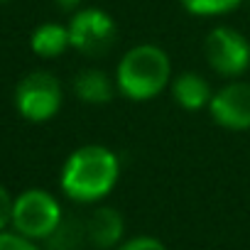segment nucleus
<instances>
[{
	"instance_id": "7",
	"label": "nucleus",
	"mask_w": 250,
	"mask_h": 250,
	"mask_svg": "<svg viewBox=\"0 0 250 250\" xmlns=\"http://www.w3.org/2000/svg\"><path fill=\"white\" fill-rule=\"evenodd\" d=\"M211 118L228 130H248L250 128V83L233 81L218 88L208 103Z\"/></svg>"
},
{
	"instance_id": "1",
	"label": "nucleus",
	"mask_w": 250,
	"mask_h": 250,
	"mask_svg": "<svg viewBox=\"0 0 250 250\" xmlns=\"http://www.w3.org/2000/svg\"><path fill=\"white\" fill-rule=\"evenodd\" d=\"M120 174L118 155L103 145H83L69 155L62 169V191L79 201L91 204L110 194Z\"/></svg>"
},
{
	"instance_id": "11",
	"label": "nucleus",
	"mask_w": 250,
	"mask_h": 250,
	"mask_svg": "<svg viewBox=\"0 0 250 250\" xmlns=\"http://www.w3.org/2000/svg\"><path fill=\"white\" fill-rule=\"evenodd\" d=\"M30 47L35 54L44 57V59H54V57H62L69 47H71V40H69V27L59 25V22H44L40 25L32 37H30Z\"/></svg>"
},
{
	"instance_id": "2",
	"label": "nucleus",
	"mask_w": 250,
	"mask_h": 250,
	"mask_svg": "<svg viewBox=\"0 0 250 250\" xmlns=\"http://www.w3.org/2000/svg\"><path fill=\"white\" fill-rule=\"evenodd\" d=\"M172 79V64L162 47L138 44L118 64L115 86L130 101H150L160 96Z\"/></svg>"
},
{
	"instance_id": "17",
	"label": "nucleus",
	"mask_w": 250,
	"mask_h": 250,
	"mask_svg": "<svg viewBox=\"0 0 250 250\" xmlns=\"http://www.w3.org/2000/svg\"><path fill=\"white\" fill-rule=\"evenodd\" d=\"M79 3H81V0H57V5L64 8V10H74Z\"/></svg>"
},
{
	"instance_id": "15",
	"label": "nucleus",
	"mask_w": 250,
	"mask_h": 250,
	"mask_svg": "<svg viewBox=\"0 0 250 250\" xmlns=\"http://www.w3.org/2000/svg\"><path fill=\"white\" fill-rule=\"evenodd\" d=\"M120 250H167V248H165L162 240H157L152 235H138V238H133L128 243H123Z\"/></svg>"
},
{
	"instance_id": "4",
	"label": "nucleus",
	"mask_w": 250,
	"mask_h": 250,
	"mask_svg": "<svg viewBox=\"0 0 250 250\" xmlns=\"http://www.w3.org/2000/svg\"><path fill=\"white\" fill-rule=\"evenodd\" d=\"M15 105L25 120L47 123L62 108V83L49 71H32L18 83Z\"/></svg>"
},
{
	"instance_id": "5",
	"label": "nucleus",
	"mask_w": 250,
	"mask_h": 250,
	"mask_svg": "<svg viewBox=\"0 0 250 250\" xmlns=\"http://www.w3.org/2000/svg\"><path fill=\"white\" fill-rule=\"evenodd\" d=\"M66 27H69L71 47L76 52H81L83 57L108 54L115 44V37H118V27H115L113 18L105 10H98V8L79 10L69 20Z\"/></svg>"
},
{
	"instance_id": "10",
	"label": "nucleus",
	"mask_w": 250,
	"mask_h": 250,
	"mask_svg": "<svg viewBox=\"0 0 250 250\" xmlns=\"http://www.w3.org/2000/svg\"><path fill=\"white\" fill-rule=\"evenodd\" d=\"M115 88L118 86L113 83V79L105 71H101V69H83L74 79V93L83 103H91V105L108 103L113 98Z\"/></svg>"
},
{
	"instance_id": "12",
	"label": "nucleus",
	"mask_w": 250,
	"mask_h": 250,
	"mask_svg": "<svg viewBox=\"0 0 250 250\" xmlns=\"http://www.w3.org/2000/svg\"><path fill=\"white\" fill-rule=\"evenodd\" d=\"M86 238V221H64L57 226V230L47 238L52 250H76V245Z\"/></svg>"
},
{
	"instance_id": "6",
	"label": "nucleus",
	"mask_w": 250,
	"mask_h": 250,
	"mask_svg": "<svg viewBox=\"0 0 250 250\" xmlns=\"http://www.w3.org/2000/svg\"><path fill=\"white\" fill-rule=\"evenodd\" d=\"M204 54L208 66L221 76H240L250 66V42L233 27H213L206 35Z\"/></svg>"
},
{
	"instance_id": "16",
	"label": "nucleus",
	"mask_w": 250,
	"mask_h": 250,
	"mask_svg": "<svg viewBox=\"0 0 250 250\" xmlns=\"http://www.w3.org/2000/svg\"><path fill=\"white\" fill-rule=\"evenodd\" d=\"M13 206H15V199L0 184V230H5L8 223H13Z\"/></svg>"
},
{
	"instance_id": "9",
	"label": "nucleus",
	"mask_w": 250,
	"mask_h": 250,
	"mask_svg": "<svg viewBox=\"0 0 250 250\" xmlns=\"http://www.w3.org/2000/svg\"><path fill=\"white\" fill-rule=\"evenodd\" d=\"M172 96L184 110H201L211 103V83L194 71H184L172 81Z\"/></svg>"
},
{
	"instance_id": "13",
	"label": "nucleus",
	"mask_w": 250,
	"mask_h": 250,
	"mask_svg": "<svg viewBox=\"0 0 250 250\" xmlns=\"http://www.w3.org/2000/svg\"><path fill=\"white\" fill-rule=\"evenodd\" d=\"M243 0H182V5L191 15H226L238 8Z\"/></svg>"
},
{
	"instance_id": "14",
	"label": "nucleus",
	"mask_w": 250,
	"mask_h": 250,
	"mask_svg": "<svg viewBox=\"0 0 250 250\" xmlns=\"http://www.w3.org/2000/svg\"><path fill=\"white\" fill-rule=\"evenodd\" d=\"M0 250H40L30 238L20 235L18 230L15 233H5L0 230Z\"/></svg>"
},
{
	"instance_id": "18",
	"label": "nucleus",
	"mask_w": 250,
	"mask_h": 250,
	"mask_svg": "<svg viewBox=\"0 0 250 250\" xmlns=\"http://www.w3.org/2000/svg\"><path fill=\"white\" fill-rule=\"evenodd\" d=\"M0 3H8V0H0Z\"/></svg>"
},
{
	"instance_id": "8",
	"label": "nucleus",
	"mask_w": 250,
	"mask_h": 250,
	"mask_svg": "<svg viewBox=\"0 0 250 250\" xmlns=\"http://www.w3.org/2000/svg\"><path fill=\"white\" fill-rule=\"evenodd\" d=\"M123 230L125 223L115 208L101 206L86 218V240L93 243L96 248H113L115 243H120Z\"/></svg>"
},
{
	"instance_id": "3",
	"label": "nucleus",
	"mask_w": 250,
	"mask_h": 250,
	"mask_svg": "<svg viewBox=\"0 0 250 250\" xmlns=\"http://www.w3.org/2000/svg\"><path fill=\"white\" fill-rule=\"evenodd\" d=\"M59 201L44 189H27L15 199L13 228L30 240H47L62 223Z\"/></svg>"
}]
</instances>
